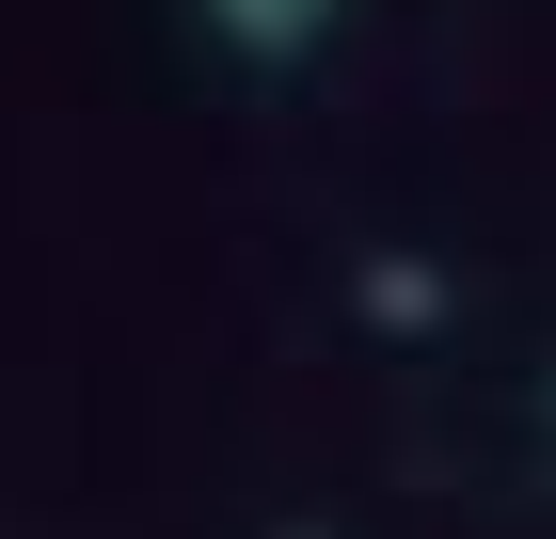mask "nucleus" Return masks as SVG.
Masks as SVG:
<instances>
[{
    "mask_svg": "<svg viewBox=\"0 0 556 539\" xmlns=\"http://www.w3.org/2000/svg\"><path fill=\"white\" fill-rule=\"evenodd\" d=\"M207 16H223L239 48H255V64H302V48L334 33V0H207Z\"/></svg>",
    "mask_w": 556,
    "mask_h": 539,
    "instance_id": "f257e3e1",
    "label": "nucleus"
}]
</instances>
